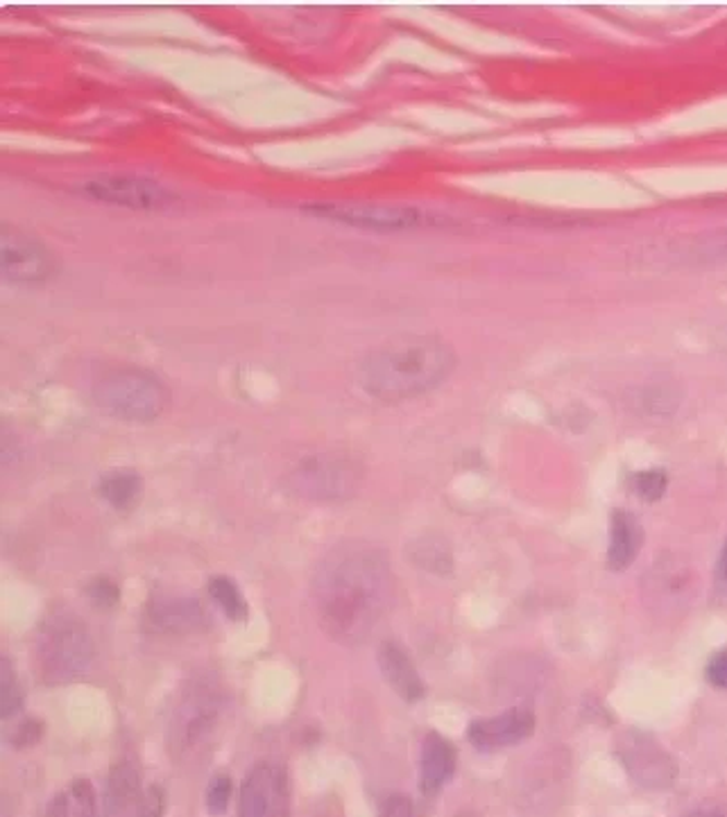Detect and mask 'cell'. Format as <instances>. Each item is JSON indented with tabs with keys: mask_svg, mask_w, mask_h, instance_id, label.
<instances>
[{
	"mask_svg": "<svg viewBox=\"0 0 727 817\" xmlns=\"http://www.w3.org/2000/svg\"><path fill=\"white\" fill-rule=\"evenodd\" d=\"M225 714V693L218 680L199 675L184 684L170 720V745L178 756L205 745Z\"/></svg>",
	"mask_w": 727,
	"mask_h": 817,
	"instance_id": "6",
	"label": "cell"
},
{
	"mask_svg": "<svg viewBox=\"0 0 727 817\" xmlns=\"http://www.w3.org/2000/svg\"><path fill=\"white\" fill-rule=\"evenodd\" d=\"M48 817H100L92 781L75 779L48 804Z\"/></svg>",
	"mask_w": 727,
	"mask_h": 817,
	"instance_id": "19",
	"label": "cell"
},
{
	"mask_svg": "<svg viewBox=\"0 0 727 817\" xmlns=\"http://www.w3.org/2000/svg\"><path fill=\"white\" fill-rule=\"evenodd\" d=\"M234 795V781L227 775H216L207 788V808L211 815H222Z\"/></svg>",
	"mask_w": 727,
	"mask_h": 817,
	"instance_id": "27",
	"label": "cell"
},
{
	"mask_svg": "<svg viewBox=\"0 0 727 817\" xmlns=\"http://www.w3.org/2000/svg\"><path fill=\"white\" fill-rule=\"evenodd\" d=\"M94 401L107 415L145 424L166 413L170 392L159 376L141 367H119L94 386Z\"/></svg>",
	"mask_w": 727,
	"mask_h": 817,
	"instance_id": "4",
	"label": "cell"
},
{
	"mask_svg": "<svg viewBox=\"0 0 727 817\" xmlns=\"http://www.w3.org/2000/svg\"><path fill=\"white\" fill-rule=\"evenodd\" d=\"M86 195L107 204H119L130 209H157L170 199V193L155 180L138 174H100L84 184Z\"/></svg>",
	"mask_w": 727,
	"mask_h": 817,
	"instance_id": "11",
	"label": "cell"
},
{
	"mask_svg": "<svg viewBox=\"0 0 727 817\" xmlns=\"http://www.w3.org/2000/svg\"><path fill=\"white\" fill-rule=\"evenodd\" d=\"M714 587H716V594L727 600V541H725V546L720 550V558H718V564H716Z\"/></svg>",
	"mask_w": 727,
	"mask_h": 817,
	"instance_id": "32",
	"label": "cell"
},
{
	"mask_svg": "<svg viewBox=\"0 0 727 817\" xmlns=\"http://www.w3.org/2000/svg\"><path fill=\"white\" fill-rule=\"evenodd\" d=\"M239 817H290L288 775L277 764H258L241 783Z\"/></svg>",
	"mask_w": 727,
	"mask_h": 817,
	"instance_id": "9",
	"label": "cell"
},
{
	"mask_svg": "<svg viewBox=\"0 0 727 817\" xmlns=\"http://www.w3.org/2000/svg\"><path fill=\"white\" fill-rule=\"evenodd\" d=\"M617 756L628 777L644 791H668L678 779L676 758L642 729H626L617 739Z\"/></svg>",
	"mask_w": 727,
	"mask_h": 817,
	"instance_id": "8",
	"label": "cell"
},
{
	"mask_svg": "<svg viewBox=\"0 0 727 817\" xmlns=\"http://www.w3.org/2000/svg\"><path fill=\"white\" fill-rule=\"evenodd\" d=\"M41 736H44V724H41V720H37V718H25V720H21V722L12 729L8 741H10V745H12L14 749H27V747L37 745V743L41 741Z\"/></svg>",
	"mask_w": 727,
	"mask_h": 817,
	"instance_id": "28",
	"label": "cell"
},
{
	"mask_svg": "<svg viewBox=\"0 0 727 817\" xmlns=\"http://www.w3.org/2000/svg\"><path fill=\"white\" fill-rule=\"evenodd\" d=\"M684 817H727V813H723L718 808H698V810L687 813Z\"/></svg>",
	"mask_w": 727,
	"mask_h": 817,
	"instance_id": "33",
	"label": "cell"
},
{
	"mask_svg": "<svg viewBox=\"0 0 727 817\" xmlns=\"http://www.w3.org/2000/svg\"><path fill=\"white\" fill-rule=\"evenodd\" d=\"M458 766L456 747L443 736L431 732L422 743L420 756V791L426 797L438 795L453 779Z\"/></svg>",
	"mask_w": 727,
	"mask_h": 817,
	"instance_id": "16",
	"label": "cell"
},
{
	"mask_svg": "<svg viewBox=\"0 0 727 817\" xmlns=\"http://www.w3.org/2000/svg\"><path fill=\"white\" fill-rule=\"evenodd\" d=\"M311 211L317 216L334 218L338 222L372 229H411L431 222V218L422 209L392 207V204L374 202H329L317 204Z\"/></svg>",
	"mask_w": 727,
	"mask_h": 817,
	"instance_id": "10",
	"label": "cell"
},
{
	"mask_svg": "<svg viewBox=\"0 0 727 817\" xmlns=\"http://www.w3.org/2000/svg\"><path fill=\"white\" fill-rule=\"evenodd\" d=\"M634 405L649 417H666L678 411L680 394L676 386L655 383V386H646L642 390H637Z\"/></svg>",
	"mask_w": 727,
	"mask_h": 817,
	"instance_id": "22",
	"label": "cell"
},
{
	"mask_svg": "<svg viewBox=\"0 0 727 817\" xmlns=\"http://www.w3.org/2000/svg\"><path fill=\"white\" fill-rule=\"evenodd\" d=\"M668 487V476L662 470H646L632 476V489L646 503L659 501Z\"/></svg>",
	"mask_w": 727,
	"mask_h": 817,
	"instance_id": "25",
	"label": "cell"
},
{
	"mask_svg": "<svg viewBox=\"0 0 727 817\" xmlns=\"http://www.w3.org/2000/svg\"><path fill=\"white\" fill-rule=\"evenodd\" d=\"M644 546V531L642 523L634 514L626 510H617L609 523V548H607V566L613 571H626L639 550Z\"/></svg>",
	"mask_w": 727,
	"mask_h": 817,
	"instance_id": "18",
	"label": "cell"
},
{
	"mask_svg": "<svg viewBox=\"0 0 727 817\" xmlns=\"http://www.w3.org/2000/svg\"><path fill=\"white\" fill-rule=\"evenodd\" d=\"M98 489L111 508L128 510L138 501L141 478L134 472H113L100 480Z\"/></svg>",
	"mask_w": 727,
	"mask_h": 817,
	"instance_id": "20",
	"label": "cell"
},
{
	"mask_svg": "<svg viewBox=\"0 0 727 817\" xmlns=\"http://www.w3.org/2000/svg\"><path fill=\"white\" fill-rule=\"evenodd\" d=\"M46 247L12 227L3 229V275L12 283H39L50 275Z\"/></svg>",
	"mask_w": 727,
	"mask_h": 817,
	"instance_id": "13",
	"label": "cell"
},
{
	"mask_svg": "<svg viewBox=\"0 0 727 817\" xmlns=\"http://www.w3.org/2000/svg\"><path fill=\"white\" fill-rule=\"evenodd\" d=\"M145 791L148 788H143L141 775L130 761L116 764L109 770L102 793L105 817H141Z\"/></svg>",
	"mask_w": 727,
	"mask_h": 817,
	"instance_id": "14",
	"label": "cell"
},
{
	"mask_svg": "<svg viewBox=\"0 0 727 817\" xmlns=\"http://www.w3.org/2000/svg\"><path fill=\"white\" fill-rule=\"evenodd\" d=\"M86 598L98 609H113L121 600V589L109 577H96L86 585Z\"/></svg>",
	"mask_w": 727,
	"mask_h": 817,
	"instance_id": "26",
	"label": "cell"
},
{
	"mask_svg": "<svg viewBox=\"0 0 727 817\" xmlns=\"http://www.w3.org/2000/svg\"><path fill=\"white\" fill-rule=\"evenodd\" d=\"M145 621L157 632L182 634L207 625V611L195 598H155L145 609Z\"/></svg>",
	"mask_w": 727,
	"mask_h": 817,
	"instance_id": "15",
	"label": "cell"
},
{
	"mask_svg": "<svg viewBox=\"0 0 727 817\" xmlns=\"http://www.w3.org/2000/svg\"><path fill=\"white\" fill-rule=\"evenodd\" d=\"M453 817H478L476 813H470V810H464V813H458V815H453Z\"/></svg>",
	"mask_w": 727,
	"mask_h": 817,
	"instance_id": "35",
	"label": "cell"
},
{
	"mask_svg": "<svg viewBox=\"0 0 727 817\" xmlns=\"http://www.w3.org/2000/svg\"><path fill=\"white\" fill-rule=\"evenodd\" d=\"M23 686L10 659H0V716L12 718L23 709Z\"/></svg>",
	"mask_w": 727,
	"mask_h": 817,
	"instance_id": "24",
	"label": "cell"
},
{
	"mask_svg": "<svg viewBox=\"0 0 727 817\" xmlns=\"http://www.w3.org/2000/svg\"><path fill=\"white\" fill-rule=\"evenodd\" d=\"M701 577L691 562L674 552L659 556L642 580V598L646 609L659 621H676L693 607Z\"/></svg>",
	"mask_w": 727,
	"mask_h": 817,
	"instance_id": "7",
	"label": "cell"
},
{
	"mask_svg": "<svg viewBox=\"0 0 727 817\" xmlns=\"http://www.w3.org/2000/svg\"><path fill=\"white\" fill-rule=\"evenodd\" d=\"M456 367L451 349L438 338H409L374 349L361 363V388L381 401H405L438 388Z\"/></svg>",
	"mask_w": 727,
	"mask_h": 817,
	"instance_id": "2",
	"label": "cell"
},
{
	"mask_svg": "<svg viewBox=\"0 0 727 817\" xmlns=\"http://www.w3.org/2000/svg\"><path fill=\"white\" fill-rule=\"evenodd\" d=\"M166 813V793L159 783L148 785L145 791V804H143V815L141 817H163Z\"/></svg>",
	"mask_w": 727,
	"mask_h": 817,
	"instance_id": "30",
	"label": "cell"
},
{
	"mask_svg": "<svg viewBox=\"0 0 727 817\" xmlns=\"http://www.w3.org/2000/svg\"><path fill=\"white\" fill-rule=\"evenodd\" d=\"M313 600L319 625L334 641L363 644L392 600L388 556L376 546H338L315 573Z\"/></svg>",
	"mask_w": 727,
	"mask_h": 817,
	"instance_id": "1",
	"label": "cell"
},
{
	"mask_svg": "<svg viewBox=\"0 0 727 817\" xmlns=\"http://www.w3.org/2000/svg\"><path fill=\"white\" fill-rule=\"evenodd\" d=\"M94 655V638L77 617L60 609L41 621L35 638V666L41 682L50 686L75 682L89 670Z\"/></svg>",
	"mask_w": 727,
	"mask_h": 817,
	"instance_id": "3",
	"label": "cell"
},
{
	"mask_svg": "<svg viewBox=\"0 0 727 817\" xmlns=\"http://www.w3.org/2000/svg\"><path fill=\"white\" fill-rule=\"evenodd\" d=\"M535 714L526 707L504 711L494 718H478L470 724L468 739L481 752H497L512 747L533 736Z\"/></svg>",
	"mask_w": 727,
	"mask_h": 817,
	"instance_id": "12",
	"label": "cell"
},
{
	"mask_svg": "<svg viewBox=\"0 0 727 817\" xmlns=\"http://www.w3.org/2000/svg\"><path fill=\"white\" fill-rule=\"evenodd\" d=\"M705 254H718V256H727V236L725 239H716L707 249Z\"/></svg>",
	"mask_w": 727,
	"mask_h": 817,
	"instance_id": "34",
	"label": "cell"
},
{
	"mask_svg": "<svg viewBox=\"0 0 727 817\" xmlns=\"http://www.w3.org/2000/svg\"><path fill=\"white\" fill-rule=\"evenodd\" d=\"M363 464L349 453L325 451L300 460L288 474V489L304 501L338 503L359 491Z\"/></svg>",
	"mask_w": 727,
	"mask_h": 817,
	"instance_id": "5",
	"label": "cell"
},
{
	"mask_svg": "<svg viewBox=\"0 0 727 817\" xmlns=\"http://www.w3.org/2000/svg\"><path fill=\"white\" fill-rule=\"evenodd\" d=\"M209 594L214 602L225 611V617L231 621H245L247 619V602L241 594V589L225 575H218L209 582Z\"/></svg>",
	"mask_w": 727,
	"mask_h": 817,
	"instance_id": "23",
	"label": "cell"
},
{
	"mask_svg": "<svg viewBox=\"0 0 727 817\" xmlns=\"http://www.w3.org/2000/svg\"><path fill=\"white\" fill-rule=\"evenodd\" d=\"M376 659H379L381 675L401 699H405L409 705H415L420 699H424L426 686L417 673L413 659L401 646L392 644V641H386L379 648Z\"/></svg>",
	"mask_w": 727,
	"mask_h": 817,
	"instance_id": "17",
	"label": "cell"
},
{
	"mask_svg": "<svg viewBox=\"0 0 727 817\" xmlns=\"http://www.w3.org/2000/svg\"><path fill=\"white\" fill-rule=\"evenodd\" d=\"M379 817H413V804L403 795H390L384 802Z\"/></svg>",
	"mask_w": 727,
	"mask_h": 817,
	"instance_id": "31",
	"label": "cell"
},
{
	"mask_svg": "<svg viewBox=\"0 0 727 817\" xmlns=\"http://www.w3.org/2000/svg\"><path fill=\"white\" fill-rule=\"evenodd\" d=\"M705 675H707V682H710L712 686H716V688H725V691H727V648L720 650V653H716V655L710 659L707 670H705Z\"/></svg>",
	"mask_w": 727,
	"mask_h": 817,
	"instance_id": "29",
	"label": "cell"
},
{
	"mask_svg": "<svg viewBox=\"0 0 727 817\" xmlns=\"http://www.w3.org/2000/svg\"><path fill=\"white\" fill-rule=\"evenodd\" d=\"M409 558L420 569L438 575H447L453 569L451 550L440 539H417L413 546H409Z\"/></svg>",
	"mask_w": 727,
	"mask_h": 817,
	"instance_id": "21",
	"label": "cell"
}]
</instances>
